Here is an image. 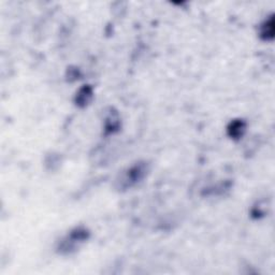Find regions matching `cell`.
Listing matches in <instances>:
<instances>
[{
  "mask_svg": "<svg viewBox=\"0 0 275 275\" xmlns=\"http://www.w3.org/2000/svg\"><path fill=\"white\" fill-rule=\"evenodd\" d=\"M260 38L265 41H270L274 38V18L271 15L260 26Z\"/></svg>",
  "mask_w": 275,
  "mask_h": 275,
  "instance_id": "obj_5",
  "label": "cell"
},
{
  "mask_svg": "<svg viewBox=\"0 0 275 275\" xmlns=\"http://www.w3.org/2000/svg\"><path fill=\"white\" fill-rule=\"evenodd\" d=\"M93 96H94L93 88H91L89 85H84V86H82L80 89H78V91L76 93L75 99H74L75 104L80 108L87 107L90 103L91 99H93Z\"/></svg>",
  "mask_w": 275,
  "mask_h": 275,
  "instance_id": "obj_3",
  "label": "cell"
},
{
  "mask_svg": "<svg viewBox=\"0 0 275 275\" xmlns=\"http://www.w3.org/2000/svg\"><path fill=\"white\" fill-rule=\"evenodd\" d=\"M89 238V232L83 227H78L72 230L66 238L60 243L58 250L62 254H70L74 252L76 248L83 244Z\"/></svg>",
  "mask_w": 275,
  "mask_h": 275,
  "instance_id": "obj_2",
  "label": "cell"
},
{
  "mask_svg": "<svg viewBox=\"0 0 275 275\" xmlns=\"http://www.w3.org/2000/svg\"><path fill=\"white\" fill-rule=\"evenodd\" d=\"M246 132V123L242 120H234L227 127L228 136L233 140H239Z\"/></svg>",
  "mask_w": 275,
  "mask_h": 275,
  "instance_id": "obj_4",
  "label": "cell"
},
{
  "mask_svg": "<svg viewBox=\"0 0 275 275\" xmlns=\"http://www.w3.org/2000/svg\"><path fill=\"white\" fill-rule=\"evenodd\" d=\"M120 125L121 122L119 114L116 112H110L109 115L106 117V121H104V130H106V134H114L119 130Z\"/></svg>",
  "mask_w": 275,
  "mask_h": 275,
  "instance_id": "obj_6",
  "label": "cell"
},
{
  "mask_svg": "<svg viewBox=\"0 0 275 275\" xmlns=\"http://www.w3.org/2000/svg\"><path fill=\"white\" fill-rule=\"evenodd\" d=\"M149 171L148 163L146 161H139L129 167L117 181L120 189H128L141 183Z\"/></svg>",
  "mask_w": 275,
  "mask_h": 275,
  "instance_id": "obj_1",
  "label": "cell"
}]
</instances>
